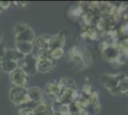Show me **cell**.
Wrapping results in <instances>:
<instances>
[{
  "instance_id": "cell-15",
  "label": "cell",
  "mask_w": 128,
  "mask_h": 115,
  "mask_svg": "<svg viewBox=\"0 0 128 115\" xmlns=\"http://www.w3.org/2000/svg\"><path fill=\"white\" fill-rule=\"evenodd\" d=\"M128 92V77L124 75L122 79L120 81L118 85L116 90V95L117 94H127Z\"/></svg>"
},
{
  "instance_id": "cell-2",
  "label": "cell",
  "mask_w": 128,
  "mask_h": 115,
  "mask_svg": "<svg viewBox=\"0 0 128 115\" xmlns=\"http://www.w3.org/2000/svg\"><path fill=\"white\" fill-rule=\"evenodd\" d=\"M123 76L124 74H122V73L115 74V75H103L102 77V82L107 90H109L112 94H116L118 82L122 79Z\"/></svg>"
},
{
  "instance_id": "cell-7",
  "label": "cell",
  "mask_w": 128,
  "mask_h": 115,
  "mask_svg": "<svg viewBox=\"0 0 128 115\" xmlns=\"http://www.w3.org/2000/svg\"><path fill=\"white\" fill-rule=\"evenodd\" d=\"M28 95H29L30 101L34 104L41 102L43 99L42 89L38 86H32V87L28 88Z\"/></svg>"
},
{
  "instance_id": "cell-5",
  "label": "cell",
  "mask_w": 128,
  "mask_h": 115,
  "mask_svg": "<svg viewBox=\"0 0 128 115\" xmlns=\"http://www.w3.org/2000/svg\"><path fill=\"white\" fill-rule=\"evenodd\" d=\"M120 55H122V52L118 49L115 45H108L107 47H105L102 50L103 59L107 61H110V62L120 60Z\"/></svg>"
},
{
  "instance_id": "cell-17",
  "label": "cell",
  "mask_w": 128,
  "mask_h": 115,
  "mask_svg": "<svg viewBox=\"0 0 128 115\" xmlns=\"http://www.w3.org/2000/svg\"><path fill=\"white\" fill-rule=\"evenodd\" d=\"M29 27H30V26H28L25 23H17L16 26H14V34H16V35H18V34L24 32V31L27 30Z\"/></svg>"
},
{
  "instance_id": "cell-9",
  "label": "cell",
  "mask_w": 128,
  "mask_h": 115,
  "mask_svg": "<svg viewBox=\"0 0 128 115\" xmlns=\"http://www.w3.org/2000/svg\"><path fill=\"white\" fill-rule=\"evenodd\" d=\"M64 44H65V38L63 35L58 34V35L53 36L49 40V50L63 48Z\"/></svg>"
},
{
  "instance_id": "cell-12",
  "label": "cell",
  "mask_w": 128,
  "mask_h": 115,
  "mask_svg": "<svg viewBox=\"0 0 128 115\" xmlns=\"http://www.w3.org/2000/svg\"><path fill=\"white\" fill-rule=\"evenodd\" d=\"M0 65H1V69L3 71L11 74L12 72L16 70L18 67V62L11 60H7L5 58H1L0 59Z\"/></svg>"
},
{
  "instance_id": "cell-20",
  "label": "cell",
  "mask_w": 128,
  "mask_h": 115,
  "mask_svg": "<svg viewBox=\"0 0 128 115\" xmlns=\"http://www.w3.org/2000/svg\"><path fill=\"white\" fill-rule=\"evenodd\" d=\"M19 3H21V6H26L27 2H19Z\"/></svg>"
},
{
  "instance_id": "cell-21",
  "label": "cell",
  "mask_w": 128,
  "mask_h": 115,
  "mask_svg": "<svg viewBox=\"0 0 128 115\" xmlns=\"http://www.w3.org/2000/svg\"><path fill=\"white\" fill-rule=\"evenodd\" d=\"M1 13H2V10H1V9H0V14H1Z\"/></svg>"
},
{
  "instance_id": "cell-10",
  "label": "cell",
  "mask_w": 128,
  "mask_h": 115,
  "mask_svg": "<svg viewBox=\"0 0 128 115\" xmlns=\"http://www.w3.org/2000/svg\"><path fill=\"white\" fill-rule=\"evenodd\" d=\"M54 61L51 59H46V60H38V72L41 74L49 73L54 69Z\"/></svg>"
},
{
  "instance_id": "cell-11",
  "label": "cell",
  "mask_w": 128,
  "mask_h": 115,
  "mask_svg": "<svg viewBox=\"0 0 128 115\" xmlns=\"http://www.w3.org/2000/svg\"><path fill=\"white\" fill-rule=\"evenodd\" d=\"M36 40V35L31 27H29L24 32L18 34L16 36V42L17 41H27V42H32Z\"/></svg>"
},
{
  "instance_id": "cell-13",
  "label": "cell",
  "mask_w": 128,
  "mask_h": 115,
  "mask_svg": "<svg viewBox=\"0 0 128 115\" xmlns=\"http://www.w3.org/2000/svg\"><path fill=\"white\" fill-rule=\"evenodd\" d=\"M2 58H5L7 60H14V61H16L18 62L19 60H23L25 57L23 55H21L18 51L16 49H12V48H9V49H6L5 52H4V56Z\"/></svg>"
},
{
  "instance_id": "cell-14",
  "label": "cell",
  "mask_w": 128,
  "mask_h": 115,
  "mask_svg": "<svg viewBox=\"0 0 128 115\" xmlns=\"http://www.w3.org/2000/svg\"><path fill=\"white\" fill-rule=\"evenodd\" d=\"M51 36L48 35H42L38 38H36V43L39 49H48L49 50V40Z\"/></svg>"
},
{
  "instance_id": "cell-3",
  "label": "cell",
  "mask_w": 128,
  "mask_h": 115,
  "mask_svg": "<svg viewBox=\"0 0 128 115\" xmlns=\"http://www.w3.org/2000/svg\"><path fill=\"white\" fill-rule=\"evenodd\" d=\"M21 61V65H19V67H21L24 71L26 72V74L29 76H34L36 75L38 72V59L36 57H34L32 55L26 56L23 60H20Z\"/></svg>"
},
{
  "instance_id": "cell-1",
  "label": "cell",
  "mask_w": 128,
  "mask_h": 115,
  "mask_svg": "<svg viewBox=\"0 0 128 115\" xmlns=\"http://www.w3.org/2000/svg\"><path fill=\"white\" fill-rule=\"evenodd\" d=\"M9 99L16 105H22L32 103L28 95V88L26 87H17V86L12 87L9 92Z\"/></svg>"
},
{
  "instance_id": "cell-6",
  "label": "cell",
  "mask_w": 128,
  "mask_h": 115,
  "mask_svg": "<svg viewBox=\"0 0 128 115\" xmlns=\"http://www.w3.org/2000/svg\"><path fill=\"white\" fill-rule=\"evenodd\" d=\"M61 86L59 84L58 82L56 81H50L46 83L45 86V93L48 95L51 98L56 99L59 96V94L61 92Z\"/></svg>"
},
{
  "instance_id": "cell-22",
  "label": "cell",
  "mask_w": 128,
  "mask_h": 115,
  "mask_svg": "<svg viewBox=\"0 0 128 115\" xmlns=\"http://www.w3.org/2000/svg\"><path fill=\"white\" fill-rule=\"evenodd\" d=\"M126 95H128V92H127V94H126Z\"/></svg>"
},
{
  "instance_id": "cell-19",
  "label": "cell",
  "mask_w": 128,
  "mask_h": 115,
  "mask_svg": "<svg viewBox=\"0 0 128 115\" xmlns=\"http://www.w3.org/2000/svg\"><path fill=\"white\" fill-rule=\"evenodd\" d=\"M122 32H123L124 34H128V24H126V25H124V26L122 27Z\"/></svg>"
},
{
  "instance_id": "cell-16",
  "label": "cell",
  "mask_w": 128,
  "mask_h": 115,
  "mask_svg": "<svg viewBox=\"0 0 128 115\" xmlns=\"http://www.w3.org/2000/svg\"><path fill=\"white\" fill-rule=\"evenodd\" d=\"M64 54L63 48H59V49H54V50H49V57L51 60H56L61 58Z\"/></svg>"
},
{
  "instance_id": "cell-8",
  "label": "cell",
  "mask_w": 128,
  "mask_h": 115,
  "mask_svg": "<svg viewBox=\"0 0 128 115\" xmlns=\"http://www.w3.org/2000/svg\"><path fill=\"white\" fill-rule=\"evenodd\" d=\"M16 49L24 57L32 54L34 50V44L32 42H27V41H17L16 42Z\"/></svg>"
},
{
  "instance_id": "cell-4",
  "label": "cell",
  "mask_w": 128,
  "mask_h": 115,
  "mask_svg": "<svg viewBox=\"0 0 128 115\" xmlns=\"http://www.w3.org/2000/svg\"><path fill=\"white\" fill-rule=\"evenodd\" d=\"M10 81L14 84V86L17 87H25L28 81V75L21 67H17L16 70L10 74Z\"/></svg>"
},
{
  "instance_id": "cell-18",
  "label": "cell",
  "mask_w": 128,
  "mask_h": 115,
  "mask_svg": "<svg viewBox=\"0 0 128 115\" xmlns=\"http://www.w3.org/2000/svg\"><path fill=\"white\" fill-rule=\"evenodd\" d=\"M11 3L10 1H0V9L3 11V10H6L8 9L10 6H11Z\"/></svg>"
}]
</instances>
